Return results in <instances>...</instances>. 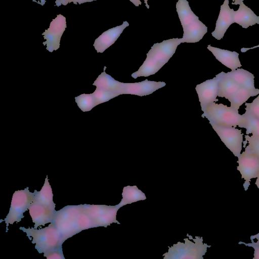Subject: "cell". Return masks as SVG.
<instances>
[{
  "label": "cell",
  "instance_id": "cell-1",
  "mask_svg": "<svg viewBox=\"0 0 259 259\" xmlns=\"http://www.w3.org/2000/svg\"><path fill=\"white\" fill-rule=\"evenodd\" d=\"M54 223L64 241L84 230L95 228L82 204L67 205L56 211Z\"/></svg>",
  "mask_w": 259,
  "mask_h": 259
},
{
  "label": "cell",
  "instance_id": "cell-2",
  "mask_svg": "<svg viewBox=\"0 0 259 259\" xmlns=\"http://www.w3.org/2000/svg\"><path fill=\"white\" fill-rule=\"evenodd\" d=\"M181 43L182 38H173L154 44L147 54L143 64L138 71L132 74V77L137 78L155 74L168 61Z\"/></svg>",
  "mask_w": 259,
  "mask_h": 259
},
{
  "label": "cell",
  "instance_id": "cell-3",
  "mask_svg": "<svg viewBox=\"0 0 259 259\" xmlns=\"http://www.w3.org/2000/svg\"><path fill=\"white\" fill-rule=\"evenodd\" d=\"M19 229L26 233L32 244H35V248L39 253H45L54 249H62L64 241L54 222L40 229L24 227Z\"/></svg>",
  "mask_w": 259,
  "mask_h": 259
},
{
  "label": "cell",
  "instance_id": "cell-4",
  "mask_svg": "<svg viewBox=\"0 0 259 259\" xmlns=\"http://www.w3.org/2000/svg\"><path fill=\"white\" fill-rule=\"evenodd\" d=\"M202 117H206L210 124L228 127H236L238 125L242 128L245 121L244 115L239 114L238 110L214 102L207 106Z\"/></svg>",
  "mask_w": 259,
  "mask_h": 259
},
{
  "label": "cell",
  "instance_id": "cell-5",
  "mask_svg": "<svg viewBox=\"0 0 259 259\" xmlns=\"http://www.w3.org/2000/svg\"><path fill=\"white\" fill-rule=\"evenodd\" d=\"M188 238L184 239V242H178L172 246L168 247V251L163 254L164 259H203V256L207 251V247H210L206 243H203L202 237L195 236V238L187 234Z\"/></svg>",
  "mask_w": 259,
  "mask_h": 259
},
{
  "label": "cell",
  "instance_id": "cell-6",
  "mask_svg": "<svg viewBox=\"0 0 259 259\" xmlns=\"http://www.w3.org/2000/svg\"><path fill=\"white\" fill-rule=\"evenodd\" d=\"M84 212L90 217L94 227L106 228L112 223L120 224L116 220L118 210L121 207L116 205L82 204Z\"/></svg>",
  "mask_w": 259,
  "mask_h": 259
},
{
  "label": "cell",
  "instance_id": "cell-7",
  "mask_svg": "<svg viewBox=\"0 0 259 259\" xmlns=\"http://www.w3.org/2000/svg\"><path fill=\"white\" fill-rule=\"evenodd\" d=\"M32 202V193L28 187L24 190L16 191L12 196L9 212L4 219L6 224L7 231L9 224L14 222H20L24 216V212L27 211Z\"/></svg>",
  "mask_w": 259,
  "mask_h": 259
},
{
  "label": "cell",
  "instance_id": "cell-8",
  "mask_svg": "<svg viewBox=\"0 0 259 259\" xmlns=\"http://www.w3.org/2000/svg\"><path fill=\"white\" fill-rule=\"evenodd\" d=\"M238 158L239 165L237 168L240 171L241 178L245 181L243 187L246 191L250 185V180L257 178L259 174V158L246 147Z\"/></svg>",
  "mask_w": 259,
  "mask_h": 259
},
{
  "label": "cell",
  "instance_id": "cell-9",
  "mask_svg": "<svg viewBox=\"0 0 259 259\" xmlns=\"http://www.w3.org/2000/svg\"><path fill=\"white\" fill-rule=\"evenodd\" d=\"M66 27L65 17L59 14L51 22L49 28L42 33L46 40L43 45H46L49 52H53L59 48L61 38Z\"/></svg>",
  "mask_w": 259,
  "mask_h": 259
},
{
  "label": "cell",
  "instance_id": "cell-10",
  "mask_svg": "<svg viewBox=\"0 0 259 259\" xmlns=\"http://www.w3.org/2000/svg\"><path fill=\"white\" fill-rule=\"evenodd\" d=\"M221 141L236 157L241 154L243 134L241 131L234 127H223L211 124Z\"/></svg>",
  "mask_w": 259,
  "mask_h": 259
},
{
  "label": "cell",
  "instance_id": "cell-11",
  "mask_svg": "<svg viewBox=\"0 0 259 259\" xmlns=\"http://www.w3.org/2000/svg\"><path fill=\"white\" fill-rule=\"evenodd\" d=\"M220 73L212 79L197 84L195 90L198 94L201 110L204 111L207 106L211 103L218 101L219 81Z\"/></svg>",
  "mask_w": 259,
  "mask_h": 259
},
{
  "label": "cell",
  "instance_id": "cell-12",
  "mask_svg": "<svg viewBox=\"0 0 259 259\" xmlns=\"http://www.w3.org/2000/svg\"><path fill=\"white\" fill-rule=\"evenodd\" d=\"M166 83L162 81H144L135 83H123L119 91V94H130L144 96L151 94L156 90L164 87Z\"/></svg>",
  "mask_w": 259,
  "mask_h": 259
},
{
  "label": "cell",
  "instance_id": "cell-13",
  "mask_svg": "<svg viewBox=\"0 0 259 259\" xmlns=\"http://www.w3.org/2000/svg\"><path fill=\"white\" fill-rule=\"evenodd\" d=\"M233 9L229 6V0H225L221 5L215 27L211 35L217 40L221 39L230 26L234 23Z\"/></svg>",
  "mask_w": 259,
  "mask_h": 259
},
{
  "label": "cell",
  "instance_id": "cell-14",
  "mask_svg": "<svg viewBox=\"0 0 259 259\" xmlns=\"http://www.w3.org/2000/svg\"><path fill=\"white\" fill-rule=\"evenodd\" d=\"M128 26L129 23L125 21L121 25L110 28L101 34L95 39L93 44L97 53H103L113 45Z\"/></svg>",
  "mask_w": 259,
  "mask_h": 259
},
{
  "label": "cell",
  "instance_id": "cell-15",
  "mask_svg": "<svg viewBox=\"0 0 259 259\" xmlns=\"http://www.w3.org/2000/svg\"><path fill=\"white\" fill-rule=\"evenodd\" d=\"M28 210L32 222L34 223V229L54 221L55 210L35 203H31Z\"/></svg>",
  "mask_w": 259,
  "mask_h": 259
},
{
  "label": "cell",
  "instance_id": "cell-16",
  "mask_svg": "<svg viewBox=\"0 0 259 259\" xmlns=\"http://www.w3.org/2000/svg\"><path fill=\"white\" fill-rule=\"evenodd\" d=\"M207 48L219 62L231 70H236L241 67L239 54L237 52L221 49L210 45H208Z\"/></svg>",
  "mask_w": 259,
  "mask_h": 259
},
{
  "label": "cell",
  "instance_id": "cell-17",
  "mask_svg": "<svg viewBox=\"0 0 259 259\" xmlns=\"http://www.w3.org/2000/svg\"><path fill=\"white\" fill-rule=\"evenodd\" d=\"M233 19L234 23L241 26L243 28H247L255 24H259V16L245 5L243 2L240 4L237 11H233Z\"/></svg>",
  "mask_w": 259,
  "mask_h": 259
},
{
  "label": "cell",
  "instance_id": "cell-18",
  "mask_svg": "<svg viewBox=\"0 0 259 259\" xmlns=\"http://www.w3.org/2000/svg\"><path fill=\"white\" fill-rule=\"evenodd\" d=\"M182 43H195L200 41L207 32V27L199 19L183 28Z\"/></svg>",
  "mask_w": 259,
  "mask_h": 259
},
{
  "label": "cell",
  "instance_id": "cell-19",
  "mask_svg": "<svg viewBox=\"0 0 259 259\" xmlns=\"http://www.w3.org/2000/svg\"><path fill=\"white\" fill-rule=\"evenodd\" d=\"M38 203L55 210V203L53 201V194L51 185L48 179V176L44 185L39 191L36 190L32 193V202Z\"/></svg>",
  "mask_w": 259,
  "mask_h": 259
},
{
  "label": "cell",
  "instance_id": "cell-20",
  "mask_svg": "<svg viewBox=\"0 0 259 259\" xmlns=\"http://www.w3.org/2000/svg\"><path fill=\"white\" fill-rule=\"evenodd\" d=\"M240 87L257 91L254 87V76L252 73L243 69H236L226 73Z\"/></svg>",
  "mask_w": 259,
  "mask_h": 259
},
{
  "label": "cell",
  "instance_id": "cell-21",
  "mask_svg": "<svg viewBox=\"0 0 259 259\" xmlns=\"http://www.w3.org/2000/svg\"><path fill=\"white\" fill-rule=\"evenodd\" d=\"M106 68V67H104V71L99 75L93 85L99 89L112 92L119 96V91L122 82L116 80L110 75L107 74L105 71Z\"/></svg>",
  "mask_w": 259,
  "mask_h": 259
},
{
  "label": "cell",
  "instance_id": "cell-22",
  "mask_svg": "<svg viewBox=\"0 0 259 259\" xmlns=\"http://www.w3.org/2000/svg\"><path fill=\"white\" fill-rule=\"evenodd\" d=\"M240 88L226 73H220L218 96L229 100Z\"/></svg>",
  "mask_w": 259,
  "mask_h": 259
},
{
  "label": "cell",
  "instance_id": "cell-23",
  "mask_svg": "<svg viewBox=\"0 0 259 259\" xmlns=\"http://www.w3.org/2000/svg\"><path fill=\"white\" fill-rule=\"evenodd\" d=\"M176 11L183 29L199 19L191 10L187 0H178L176 4Z\"/></svg>",
  "mask_w": 259,
  "mask_h": 259
},
{
  "label": "cell",
  "instance_id": "cell-24",
  "mask_svg": "<svg viewBox=\"0 0 259 259\" xmlns=\"http://www.w3.org/2000/svg\"><path fill=\"white\" fill-rule=\"evenodd\" d=\"M122 198L119 203L121 207L138 201L144 200L146 197L136 186H127L123 188Z\"/></svg>",
  "mask_w": 259,
  "mask_h": 259
},
{
  "label": "cell",
  "instance_id": "cell-25",
  "mask_svg": "<svg viewBox=\"0 0 259 259\" xmlns=\"http://www.w3.org/2000/svg\"><path fill=\"white\" fill-rule=\"evenodd\" d=\"M259 94V89L257 91H252L241 87L228 100L231 103L230 107L236 110H238L240 107L247 101L251 97Z\"/></svg>",
  "mask_w": 259,
  "mask_h": 259
},
{
  "label": "cell",
  "instance_id": "cell-26",
  "mask_svg": "<svg viewBox=\"0 0 259 259\" xmlns=\"http://www.w3.org/2000/svg\"><path fill=\"white\" fill-rule=\"evenodd\" d=\"M75 99L78 107L83 112L89 111L97 106L92 94H83L76 97Z\"/></svg>",
  "mask_w": 259,
  "mask_h": 259
},
{
  "label": "cell",
  "instance_id": "cell-27",
  "mask_svg": "<svg viewBox=\"0 0 259 259\" xmlns=\"http://www.w3.org/2000/svg\"><path fill=\"white\" fill-rule=\"evenodd\" d=\"M243 114L245 121L242 128H246V134L259 137V119L245 113Z\"/></svg>",
  "mask_w": 259,
  "mask_h": 259
},
{
  "label": "cell",
  "instance_id": "cell-28",
  "mask_svg": "<svg viewBox=\"0 0 259 259\" xmlns=\"http://www.w3.org/2000/svg\"><path fill=\"white\" fill-rule=\"evenodd\" d=\"M94 96L96 105L103 103L118 96L112 92L103 91L96 88L95 92L92 93Z\"/></svg>",
  "mask_w": 259,
  "mask_h": 259
},
{
  "label": "cell",
  "instance_id": "cell-29",
  "mask_svg": "<svg viewBox=\"0 0 259 259\" xmlns=\"http://www.w3.org/2000/svg\"><path fill=\"white\" fill-rule=\"evenodd\" d=\"M245 105V113L259 119V94L251 103H246Z\"/></svg>",
  "mask_w": 259,
  "mask_h": 259
},
{
  "label": "cell",
  "instance_id": "cell-30",
  "mask_svg": "<svg viewBox=\"0 0 259 259\" xmlns=\"http://www.w3.org/2000/svg\"><path fill=\"white\" fill-rule=\"evenodd\" d=\"M246 141H247L248 145L246 147L251 151L255 153L259 158V137L248 135L245 136Z\"/></svg>",
  "mask_w": 259,
  "mask_h": 259
},
{
  "label": "cell",
  "instance_id": "cell-31",
  "mask_svg": "<svg viewBox=\"0 0 259 259\" xmlns=\"http://www.w3.org/2000/svg\"><path fill=\"white\" fill-rule=\"evenodd\" d=\"M44 256L48 259H65L62 249H54L45 253Z\"/></svg>",
  "mask_w": 259,
  "mask_h": 259
},
{
  "label": "cell",
  "instance_id": "cell-32",
  "mask_svg": "<svg viewBox=\"0 0 259 259\" xmlns=\"http://www.w3.org/2000/svg\"><path fill=\"white\" fill-rule=\"evenodd\" d=\"M97 0H56L55 1V6L59 7L61 5L66 6L67 4L73 3L74 4H82L85 3L91 2Z\"/></svg>",
  "mask_w": 259,
  "mask_h": 259
},
{
  "label": "cell",
  "instance_id": "cell-33",
  "mask_svg": "<svg viewBox=\"0 0 259 259\" xmlns=\"http://www.w3.org/2000/svg\"><path fill=\"white\" fill-rule=\"evenodd\" d=\"M251 243H246L243 242H239L238 243L239 244H243L246 246H248L250 247H252L254 248V257L253 259H259V245L255 243L254 242L253 239H251Z\"/></svg>",
  "mask_w": 259,
  "mask_h": 259
},
{
  "label": "cell",
  "instance_id": "cell-34",
  "mask_svg": "<svg viewBox=\"0 0 259 259\" xmlns=\"http://www.w3.org/2000/svg\"><path fill=\"white\" fill-rule=\"evenodd\" d=\"M132 2L135 6L138 7L142 5V2L140 0H129Z\"/></svg>",
  "mask_w": 259,
  "mask_h": 259
},
{
  "label": "cell",
  "instance_id": "cell-35",
  "mask_svg": "<svg viewBox=\"0 0 259 259\" xmlns=\"http://www.w3.org/2000/svg\"><path fill=\"white\" fill-rule=\"evenodd\" d=\"M256 239L257 240V242H255L256 244L259 245V233L257 234L250 236V239Z\"/></svg>",
  "mask_w": 259,
  "mask_h": 259
},
{
  "label": "cell",
  "instance_id": "cell-36",
  "mask_svg": "<svg viewBox=\"0 0 259 259\" xmlns=\"http://www.w3.org/2000/svg\"><path fill=\"white\" fill-rule=\"evenodd\" d=\"M259 47V45H257V46H254V47H253L252 48H242L241 49V52H243V53H244L245 52H246L247 51L249 50H250V49H254V48H258Z\"/></svg>",
  "mask_w": 259,
  "mask_h": 259
},
{
  "label": "cell",
  "instance_id": "cell-37",
  "mask_svg": "<svg viewBox=\"0 0 259 259\" xmlns=\"http://www.w3.org/2000/svg\"><path fill=\"white\" fill-rule=\"evenodd\" d=\"M243 1L244 0H233L232 4L235 5H240V4L243 2Z\"/></svg>",
  "mask_w": 259,
  "mask_h": 259
},
{
  "label": "cell",
  "instance_id": "cell-38",
  "mask_svg": "<svg viewBox=\"0 0 259 259\" xmlns=\"http://www.w3.org/2000/svg\"><path fill=\"white\" fill-rule=\"evenodd\" d=\"M38 4L44 6L46 4V0H37Z\"/></svg>",
  "mask_w": 259,
  "mask_h": 259
},
{
  "label": "cell",
  "instance_id": "cell-39",
  "mask_svg": "<svg viewBox=\"0 0 259 259\" xmlns=\"http://www.w3.org/2000/svg\"><path fill=\"white\" fill-rule=\"evenodd\" d=\"M256 178L257 179H256L255 184L256 185V186L257 187V188L259 189V174L257 176Z\"/></svg>",
  "mask_w": 259,
  "mask_h": 259
},
{
  "label": "cell",
  "instance_id": "cell-40",
  "mask_svg": "<svg viewBox=\"0 0 259 259\" xmlns=\"http://www.w3.org/2000/svg\"><path fill=\"white\" fill-rule=\"evenodd\" d=\"M144 3H145V4L146 7L148 9H149V6L148 5V0H144Z\"/></svg>",
  "mask_w": 259,
  "mask_h": 259
}]
</instances>
